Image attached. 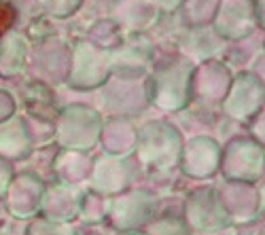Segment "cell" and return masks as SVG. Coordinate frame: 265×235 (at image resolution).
Listing matches in <instances>:
<instances>
[{
    "mask_svg": "<svg viewBox=\"0 0 265 235\" xmlns=\"http://www.w3.org/2000/svg\"><path fill=\"white\" fill-rule=\"evenodd\" d=\"M15 21H17V9L11 2L0 0V38L15 25Z\"/></svg>",
    "mask_w": 265,
    "mask_h": 235,
    "instance_id": "cell-1",
    "label": "cell"
}]
</instances>
